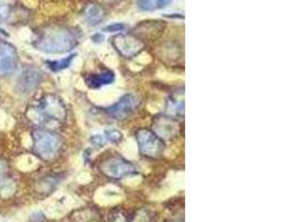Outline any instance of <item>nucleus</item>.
Here are the masks:
<instances>
[{
    "label": "nucleus",
    "mask_w": 296,
    "mask_h": 222,
    "mask_svg": "<svg viewBox=\"0 0 296 222\" xmlns=\"http://www.w3.org/2000/svg\"><path fill=\"white\" fill-rule=\"evenodd\" d=\"M116 80V75L112 70H103L97 73H90L85 79L86 85L89 88L98 89L104 87V86L111 85Z\"/></svg>",
    "instance_id": "9d476101"
},
{
    "label": "nucleus",
    "mask_w": 296,
    "mask_h": 222,
    "mask_svg": "<svg viewBox=\"0 0 296 222\" xmlns=\"http://www.w3.org/2000/svg\"><path fill=\"white\" fill-rule=\"evenodd\" d=\"M18 67V53L8 42H0V77L15 73Z\"/></svg>",
    "instance_id": "423d86ee"
},
{
    "label": "nucleus",
    "mask_w": 296,
    "mask_h": 222,
    "mask_svg": "<svg viewBox=\"0 0 296 222\" xmlns=\"http://www.w3.org/2000/svg\"><path fill=\"white\" fill-rule=\"evenodd\" d=\"M74 57H75V54H71V55H69V57L60 59V60L47 61V66L49 67V69H51L55 72L64 70V69H67V68L72 64Z\"/></svg>",
    "instance_id": "2eb2a0df"
},
{
    "label": "nucleus",
    "mask_w": 296,
    "mask_h": 222,
    "mask_svg": "<svg viewBox=\"0 0 296 222\" xmlns=\"http://www.w3.org/2000/svg\"><path fill=\"white\" fill-rule=\"evenodd\" d=\"M171 0H138V7L142 11H154L166 8Z\"/></svg>",
    "instance_id": "4468645a"
},
{
    "label": "nucleus",
    "mask_w": 296,
    "mask_h": 222,
    "mask_svg": "<svg viewBox=\"0 0 296 222\" xmlns=\"http://www.w3.org/2000/svg\"><path fill=\"white\" fill-rule=\"evenodd\" d=\"M0 178H2V168H0Z\"/></svg>",
    "instance_id": "5701e85b"
},
{
    "label": "nucleus",
    "mask_w": 296,
    "mask_h": 222,
    "mask_svg": "<svg viewBox=\"0 0 296 222\" xmlns=\"http://www.w3.org/2000/svg\"><path fill=\"white\" fill-rule=\"evenodd\" d=\"M104 143H105V139L101 134H97V135H93V137H91V144L93 146L98 147V148L103 146Z\"/></svg>",
    "instance_id": "a211bd4d"
},
{
    "label": "nucleus",
    "mask_w": 296,
    "mask_h": 222,
    "mask_svg": "<svg viewBox=\"0 0 296 222\" xmlns=\"http://www.w3.org/2000/svg\"><path fill=\"white\" fill-rule=\"evenodd\" d=\"M79 42V34L68 27L46 29L34 42L38 50L47 53H65L72 50Z\"/></svg>",
    "instance_id": "f257e3e1"
},
{
    "label": "nucleus",
    "mask_w": 296,
    "mask_h": 222,
    "mask_svg": "<svg viewBox=\"0 0 296 222\" xmlns=\"http://www.w3.org/2000/svg\"><path fill=\"white\" fill-rule=\"evenodd\" d=\"M179 132V125L172 119L161 118L157 119L154 125V133L160 138L170 139Z\"/></svg>",
    "instance_id": "f8f14e48"
},
{
    "label": "nucleus",
    "mask_w": 296,
    "mask_h": 222,
    "mask_svg": "<svg viewBox=\"0 0 296 222\" xmlns=\"http://www.w3.org/2000/svg\"><path fill=\"white\" fill-rule=\"evenodd\" d=\"M91 39L93 40V42H96V44H101L104 39V37L101 34H96L91 37Z\"/></svg>",
    "instance_id": "aec40b11"
},
{
    "label": "nucleus",
    "mask_w": 296,
    "mask_h": 222,
    "mask_svg": "<svg viewBox=\"0 0 296 222\" xmlns=\"http://www.w3.org/2000/svg\"><path fill=\"white\" fill-rule=\"evenodd\" d=\"M104 139L110 141V143H119L122 139V133L115 128L108 129V130L104 131Z\"/></svg>",
    "instance_id": "dca6fc26"
},
{
    "label": "nucleus",
    "mask_w": 296,
    "mask_h": 222,
    "mask_svg": "<svg viewBox=\"0 0 296 222\" xmlns=\"http://www.w3.org/2000/svg\"><path fill=\"white\" fill-rule=\"evenodd\" d=\"M42 81V73L36 68H27L24 69L18 79V88L21 92H30L35 90Z\"/></svg>",
    "instance_id": "1a4fd4ad"
},
{
    "label": "nucleus",
    "mask_w": 296,
    "mask_h": 222,
    "mask_svg": "<svg viewBox=\"0 0 296 222\" xmlns=\"http://www.w3.org/2000/svg\"><path fill=\"white\" fill-rule=\"evenodd\" d=\"M138 104H139V100L133 95L128 94L124 95L119 99L118 102H116L113 106L106 109L108 114L116 119H124L127 118L129 115H131L137 109Z\"/></svg>",
    "instance_id": "6e6552de"
},
{
    "label": "nucleus",
    "mask_w": 296,
    "mask_h": 222,
    "mask_svg": "<svg viewBox=\"0 0 296 222\" xmlns=\"http://www.w3.org/2000/svg\"><path fill=\"white\" fill-rule=\"evenodd\" d=\"M166 24L160 20H147L140 22L136 27V34L141 37H155L165 30Z\"/></svg>",
    "instance_id": "ddd939ff"
},
{
    "label": "nucleus",
    "mask_w": 296,
    "mask_h": 222,
    "mask_svg": "<svg viewBox=\"0 0 296 222\" xmlns=\"http://www.w3.org/2000/svg\"><path fill=\"white\" fill-rule=\"evenodd\" d=\"M170 222H172V221H170Z\"/></svg>",
    "instance_id": "b1692460"
},
{
    "label": "nucleus",
    "mask_w": 296,
    "mask_h": 222,
    "mask_svg": "<svg viewBox=\"0 0 296 222\" xmlns=\"http://www.w3.org/2000/svg\"><path fill=\"white\" fill-rule=\"evenodd\" d=\"M30 220L33 222H41L45 220V215H43L41 212H37L34 214V217H31Z\"/></svg>",
    "instance_id": "6ab92c4d"
},
{
    "label": "nucleus",
    "mask_w": 296,
    "mask_h": 222,
    "mask_svg": "<svg viewBox=\"0 0 296 222\" xmlns=\"http://www.w3.org/2000/svg\"><path fill=\"white\" fill-rule=\"evenodd\" d=\"M112 222H125V220L122 217H116V219L113 220Z\"/></svg>",
    "instance_id": "412c9836"
},
{
    "label": "nucleus",
    "mask_w": 296,
    "mask_h": 222,
    "mask_svg": "<svg viewBox=\"0 0 296 222\" xmlns=\"http://www.w3.org/2000/svg\"><path fill=\"white\" fill-rule=\"evenodd\" d=\"M100 170L106 177L113 179H121L129 176H136L138 174L137 166L121 157H112L106 159L100 165Z\"/></svg>",
    "instance_id": "20e7f679"
},
{
    "label": "nucleus",
    "mask_w": 296,
    "mask_h": 222,
    "mask_svg": "<svg viewBox=\"0 0 296 222\" xmlns=\"http://www.w3.org/2000/svg\"><path fill=\"white\" fill-rule=\"evenodd\" d=\"M128 28V24H125L123 22H116V23H111L105 26L102 30L105 33H119V32H123Z\"/></svg>",
    "instance_id": "f3484780"
},
{
    "label": "nucleus",
    "mask_w": 296,
    "mask_h": 222,
    "mask_svg": "<svg viewBox=\"0 0 296 222\" xmlns=\"http://www.w3.org/2000/svg\"><path fill=\"white\" fill-rule=\"evenodd\" d=\"M136 140L141 155L149 158H160L165 152V143L153 131L140 129L136 133Z\"/></svg>",
    "instance_id": "7ed1b4c3"
},
{
    "label": "nucleus",
    "mask_w": 296,
    "mask_h": 222,
    "mask_svg": "<svg viewBox=\"0 0 296 222\" xmlns=\"http://www.w3.org/2000/svg\"><path fill=\"white\" fill-rule=\"evenodd\" d=\"M38 111L42 118L52 120V121H62L66 118V107L62 101L56 96H47L40 101Z\"/></svg>",
    "instance_id": "39448f33"
},
{
    "label": "nucleus",
    "mask_w": 296,
    "mask_h": 222,
    "mask_svg": "<svg viewBox=\"0 0 296 222\" xmlns=\"http://www.w3.org/2000/svg\"><path fill=\"white\" fill-rule=\"evenodd\" d=\"M112 44L119 53L125 58L133 57V55L139 53L143 48L142 41L131 35L117 36L113 38Z\"/></svg>",
    "instance_id": "0eeeda50"
},
{
    "label": "nucleus",
    "mask_w": 296,
    "mask_h": 222,
    "mask_svg": "<svg viewBox=\"0 0 296 222\" xmlns=\"http://www.w3.org/2000/svg\"><path fill=\"white\" fill-rule=\"evenodd\" d=\"M34 151L43 160H51L58 155L62 140L59 134L48 129H36L33 132Z\"/></svg>",
    "instance_id": "f03ea898"
},
{
    "label": "nucleus",
    "mask_w": 296,
    "mask_h": 222,
    "mask_svg": "<svg viewBox=\"0 0 296 222\" xmlns=\"http://www.w3.org/2000/svg\"><path fill=\"white\" fill-rule=\"evenodd\" d=\"M0 19H2V6H0Z\"/></svg>",
    "instance_id": "4be33fe9"
},
{
    "label": "nucleus",
    "mask_w": 296,
    "mask_h": 222,
    "mask_svg": "<svg viewBox=\"0 0 296 222\" xmlns=\"http://www.w3.org/2000/svg\"><path fill=\"white\" fill-rule=\"evenodd\" d=\"M83 17L88 24H90V26H97V24L103 21L105 17V10L100 4H88L84 9Z\"/></svg>",
    "instance_id": "9b49d317"
}]
</instances>
